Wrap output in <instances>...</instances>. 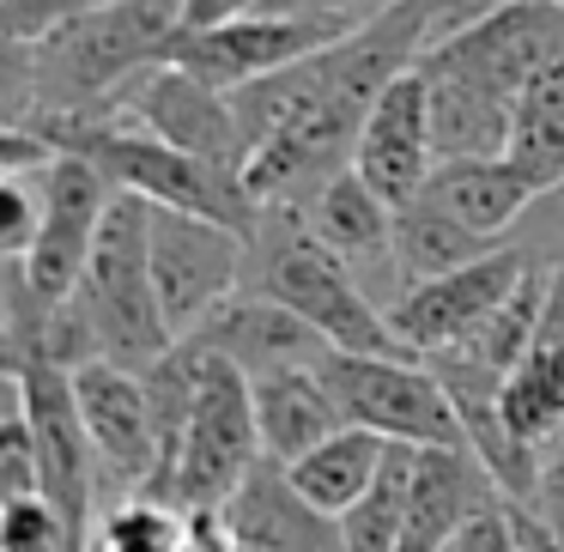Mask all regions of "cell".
I'll return each instance as SVG.
<instances>
[{"mask_svg": "<svg viewBox=\"0 0 564 552\" xmlns=\"http://www.w3.org/2000/svg\"><path fill=\"white\" fill-rule=\"evenodd\" d=\"M249 292H268L292 304L334 353H377V358H419L394 334L389 310L377 304L365 280L310 231L304 207L273 201L261 207V225L249 231Z\"/></svg>", "mask_w": 564, "mask_h": 552, "instance_id": "cell-2", "label": "cell"}, {"mask_svg": "<svg viewBox=\"0 0 564 552\" xmlns=\"http://www.w3.org/2000/svg\"><path fill=\"white\" fill-rule=\"evenodd\" d=\"M498 479L467 443H443V450H419L413 486H406V528L401 552H449L455 534L474 522L486 504H498Z\"/></svg>", "mask_w": 564, "mask_h": 552, "instance_id": "cell-15", "label": "cell"}, {"mask_svg": "<svg viewBox=\"0 0 564 552\" xmlns=\"http://www.w3.org/2000/svg\"><path fill=\"white\" fill-rule=\"evenodd\" d=\"M528 510H534L540 522H546V534L564 546V437L540 450V479H534V498H528Z\"/></svg>", "mask_w": 564, "mask_h": 552, "instance_id": "cell-30", "label": "cell"}, {"mask_svg": "<svg viewBox=\"0 0 564 552\" xmlns=\"http://www.w3.org/2000/svg\"><path fill=\"white\" fill-rule=\"evenodd\" d=\"M43 231V171H0V256L25 261Z\"/></svg>", "mask_w": 564, "mask_h": 552, "instance_id": "cell-26", "label": "cell"}, {"mask_svg": "<svg viewBox=\"0 0 564 552\" xmlns=\"http://www.w3.org/2000/svg\"><path fill=\"white\" fill-rule=\"evenodd\" d=\"M249 280V237L219 219L152 201V285L176 340L200 328Z\"/></svg>", "mask_w": 564, "mask_h": 552, "instance_id": "cell-8", "label": "cell"}, {"mask_svg": "<svg viewBox=\"0 0 564 552\" xmlns=\"http://www.w3.org/2000/svg\"><path fill=\"white\" fill-rule=\"evenodd\" d=\"M365 19H340V13H273V7H256V13H231L213 19V25H183L171 43V62L188 67L195 79L219 91H237L261 74H280V67L304 62V55L328 50V43L352 37Z\"/></svg>", "mask_w": 564, "mask_h": 552, "instance_id": "cell-7", "label": "cell"}, {"mask_svg": "<svg viewBox=\"0 0 564 552\" xmlns=\"http://www.w3.org/2000/svg\"><path fill=\"white\" fill-rule=\"evenodd\" d=\"M110 201H116V183L91 159H79V152H62L43 171V231L31 243V256L19 261L25 285L43 304H67L74 285L86 280V261L98 249Z\"/></svg>", "mask_w": 564, "mask_h": 552, "instance_id": "cell-10", "label": "cell"}, {"mask_svg": "<svg viewBox=\"0 0 564 552\" xmlns=\"http://www.w3.org/2000/svg\"><path fill=\"white\" fill-rule=\"evenodd\" d=\"M503 425L528 450H546V443L564 437V268L552 280L546 316H540L528 353L503 377Z\"/></svg>", "mask_w": 564, "mask_h": 552, "instance_id": "cell-19", "label": "cell"}, {"mask_svg": "<svg viewBox=\"0 0 564 552\" xmlns=\"http://www.w3.org/2000/svg\"><path fill=\"white\" fill-rule=\"evenodd\" d=\"M304 219L370 292H377L382 280H394V201H382L352 164H346L340 176H328V183L304 201Z\"/></svg>", "mask_w": 564, "mask_h": 552, "instance_id": "cell-17", "label": "cell"}, {"mask_svg": "<svg viewBox=\"0 0 564 552\" xmlns=\"http://www.w3.org/2000/svg\"><path fill=\"white\" fill-rule=\"evenodd\" d=\"M528 268H534V249L528 243H498L491 256L467 261V268H449V273H437V280L406 285L389 304V322L419 358H431V353H443V346H462L467 334L522 285Z\"/></svg>", "mask_w": 564, "mask_h": 552, "instance_id": "cell-11", "label": "cell"}, {"mask_svg": "<svg viewBox=\"0 0 564 552\" xmlns=\"http://www.w3.org/2000/svg\"><path fill=\"white\" fill-rule=\"evenodd\" d=\"M540 195H546V188H540L510 152H491V159H443L425 183V201H437L443 213H455L462 225L498 237V243L534 213Z\"/></svg>", "mask_w": 564, "mask_h": 552, "instance_id": "cell-20", "label": "cell"}, {"mask_svg": "<svg viewBox=\"0 0 564 552\" xmlns=\"http://www.w3.org/2000/svg\"><path fill=\"white\" fill-rule=\"evenodd\" d=\"M188 0H110L31 43H7V122L110 116L147 67L171 55Z\"/></svg>", "mask_w": 564, "mask_h": 552, "instance_id": "cell-1", "label": "cell"}, {"mask_svg": "<svg viewBox=\"0 0 564 552\" xmlns=\"http://www.w3.org/2000/svg\"><path fill=\"white\" fill-rule=\"evenodd\" d=\"M256 382V425H261V450L268 462L292 467L297 455H310L316 443H328L346 425L334 389L322 382L316 365H292V370H268Z\"/></svg>", "mask_w": 564, "mask_h": 552, "instance_id": "cell-21", "label": "cell"}, {"mask_svg": "<svg viewBox=\"0 0 564 552\" xmlns=\"http://www.w3.org/2000/svg\"><path fill=\"white\" fill-rule=\"evenodd\" d=\"M558 7H564V0H558Z\"/></svg>", "mask_w": 564, "mask_h": 552, "instance_id": "cell-35", "label": "cell"}, {"mask_svg": "<svg viewBox=\"0 0 564 552\" xmlns=\"http://www.w3.org/2000/svg\"><path fill=\"white\" fill-rule=\"evenodd\" d=\"M449 552H522V534H516V516H510V498L486 504L474 522L455 534Z\"/></svg>", "mask_w": 564, "mask_h": 552, "instance_id": "cell-29", "label": "cell"}, {"mask_svg": "<svg viewBox=\"0 0 564 552\" xmlns=\"http://www.w3.org/2000/svg\"><path fill=\"white\" fill-rule=\"evenodd\" d=\"M491 249H498V237L474 231V225H462L455 213H443L437 201L413 195L406 207H394V297H401L406 285H419V280H437V273H449V268H467V261L491 256Z\"/></svg>", "mask_w": 564, "mask_h": 552, "instance_id": "cell-24", "label": "cell"}, {"mask_svg": "<svg viewBox=\"0 0 564 552\" xmlns=\"http://www.w3.org/2000/svg\"><path fill=\"white\" fill-rule=\"evenodd\" d=\"M419 74L431 91V128H437V159H491L510 147L516 104H503L498 91L474 86V79L449 74V67L419 55Z\"/></svg>", "mask_w": 564, "mask_h": 552, "instance_id": "cell-22", "label": "cell"}, {"mask_svg": "<svg viewBox=\"0 0 564 552\" xmlns=\"http://www.w3.org/2000/svg\"><path fill=\"white\" fill-rule=\"evenodd\" d=\"M67 304L79 310L98 358H116L128 370L159 365L176 346L171 322H164L159 285H152V201L134 188H116L110 213H104L98 249L86 261V280L74 285Z\"/></svg>", "mask_w": 564, "mask_h": 552, "instance_id": "cell-4", "label": "cell"}, {"mask_svg": "<svg viewBox=\"0 0 564 552\" xmlns=\"http://www.w3.org/2000/svg\"><path fill=\"white\" fill-rule=\"evenodd\" d=\"M110 116H128V122L152 128L159 140H171V147L243 171V128H237L231 91L195 79L188 67H176L171 55H164L159 67H147V74L122 91V104H116Z\"/></svg>", "mask_w": 564, "mask_h": 552, "instance_id": "cell-12", "label": "cell"}, {"mask_svg": "<svg viewBox=\"0 0 564 552\" xmlns=\"http://www.w3.org/2000/svg\"><path fill=\"white\" fill-rule=\"evenodd\" d=\"M261 0H188V25H213V19H231V13H256Z\"/></svg>", "mask_w": 564, "mask_h": 552, "instance_id": "cell-34", "label": "cell"}, {"mask_svg": "<svg viewBox=\"0 0 564 552\" xmlns=\"http://www.w3.org/2000/svg\"><path fill=\"white\" fill-rule=\"evenodd\" d=\"M510 152L540 188L564 183V50L528 79V91L516 98V122H510Z\"/></svg>", "mask_w": 564, "mask_h": 552, "instance_id": "cell-25", "label": "cell"}, {"mask_svg": "<svg viewBox=\"0 0 564 552\" xmlns=\"http://www.w3.org/2000/svg\"><path fill=\"white\" fill-rule=\"evenodd\" d=\"M31 128H43L55 152L91 159L116 188H134V195L164 201V207L219 219L243 237L261 225V201L237 164H213L200 152H183L171 140H159L152 128L128 122V116H43Z\"/></svg>", "mask_w": 564, "mask_h": 552, "instance_id": "cell-3", "label": "cell"}, {"mask_svg": "<svg viewBox=\"0 0 564 552\" xmlns=\"http://www.w3.org/2000/svg\"><path fill=\"white\" fill-rule=\"evenodd\" d=\"M188 340L225 353L237 370H249V377L292 370V365H322V358L334 353L292 304H280V297H268V292H249V285L237 297H225Z\"/></svg>", "mask_w": 564, "mask_h": 552, "instance_id": "cell-16", "label": "cell"}, {"mask_svg": "<svg viewBox=\"0 0 564 552\" xmlns=\"http://www.w3.org/2000/svg\"><path fill=\"white\" fill-rule=\"evenodd\" d=\"M31 491H43L37 431H31L19 394L7 389V425H0V498H31Z\"/></svg>", "mask_w": 564, "mask_h": 552, "instance_id": "cell-27", "label": "cell"}, {"mask_svg": "<svg viewBox=\"0 0 564 552\" xmlns=\"http://www.w3.org/2000/svg\"><path fill=\"white\" fill-rule=\"evenodd\" d=\"M322 382L334 389L346 425L382 431L389 443H413V450H443V443H467L462 413H455L443 377L425 358H377V353H328L322 358Z\"/></svg>", "mask_w": 564, "mask_h": 552, "instance_id": "cell-6", "label": "cell"}, {"mask_svg": "<svg viewBox=\"0 0 564 552\" xmlns=\"http://www.w3.org/2000/svg\"><path fill=\"white\" fill-rule=\"evenodd\" d=\"M261 7H273V13H340V19H370V13H382L389 0H261Z\"/></svg>", "mask_w": 564, "mask_h": 552, "instance_id": "cell-32", "label": "cell"}, {"mask_svg": "<svg viewBox=\"0 0 564 552\" xmlns=\"http://www.w3.org/2000/svg\"><path fill=\"white\" fill-rule=\"evenodd\" d=\"M91 7H110V0H0V31H7V43H31Z\"/></svg>", "mask_w": 564, "mask_h": 552, "instance_id": "cell-28", "label": "cell"}, {"mask_svg": "<svg viewBox=\"0 0 564 552\" xmlns=\"http://www.w3.org/2000/svg\"><path fill=\"white\" fill-rule=\"evenodd\" d=\"M510 516H516V534H522V552H564L558 540L546 534V522H540V516L528 510V504H516V498H510Z\"/></svg>", "mask_w": 564, "mask_h": 552, "instance_id": "cell-33", "label": "cell"}, {"mask_svg": "<svg viewBox=\"0 0 564 552\" xmlns=\"http://www.w3.org/2000/svg\"><path fill=\"white\" fill-rule=\"evenodd\" d=\"M74 394H79L91 443H98L104 479H110L122 498L152 491V474H159V431H152L147 377L116 365V358H91V365L74 370Z\"/></svg>", "mask_w": 564, "mask_h": 552, "instance_id": "cell-13", "label": "cell"}, {"mask_svg": "<svg viewBox=\"0 0 564 552\" xmlns=\"http://www.w3.org/2000/svg\"><path fill=\"white\" fill-rule=\"evenodd\" d=\"M382 462H389V437H382V431L340 425L328 443H316L310 455H297L285 474H292L297 498L316 504L322 516H334V522H340L352 504H365V491L377 486Z\"/></svg>", "mask_w": 564, "mask_h": 552, "instance_id": "cell-23", "label": "cell"}, {"mask_svg": "<svg viewBox=\"0 0 564 552\" xmlns=\"http://www.w3.org/2000/svg\"><path fill=\"white\" fill-rule=\"evenodd\" d=\"M437 128H431V91L425 74L406 67L377 104H370L365 128H358V152H352V171L377 188L382 201L406 207L413 195H425L431 171H437Z\"/></svg>", "mask_w": 564, "mask_h": 552, "instance_id": "cell-14", "label": "cell"}, {"mask_svg": "<svg viewBox=\"0 0 564 552\" xmlns=\"http://www.w3.org/2000/svg\"><path fill=\"white\" fill-rule=\"evenodd\" d=\"M225 522H231L243 552H346L340 522L297 498L292 474L280 462H261L243 479V491L225 504Z\"/></svg>", "mask_w": 564, "mask_h": 552, "instance_id": "cell-18", "label": "cell"}, {"mask_svg": "<svg viewBox=\"0 0 564 552\" xmlns=\"http://www.w3.org/2000/svg\"><path fill=\"white\" fill-rule=\"evenodd\" d=\"M176 552H243L231 534V522H225V510H188L183 522V546Z\"/></svg>", "mask_w": 564, "mask_h": 552, "instance_id": "cell-31", "label": "cell"}, {"mask_svg": "<svg viewBox=\"0 0 564 552\" xmlns=\"http://www.w3.org/2000/svg\"><path fill=\"white\" fill-rule=\"evenodd\" d=\"M261 462H268V450H261V425H256V382H249V370H237L225 353L207 346L195 413H188L183 450H176L159 498L176 504L183 516L225 510Z\"/></svg>", "mask_w": 564, "mask_h": 552, "instance_id": "cell-5", "label": "cell"}, {"mask_svg": "<svg viewBox=\"0 0 564 552\" xmlns=\"http://www.w3.org/2000/svg\"><path fill=\"white\" fill-rule=\"evenodd\" d=\"M558 50H564V7L558 0H491L479 19H467L462 31L431 43L425 62L449 67V74L498 91L503 104H516L528 91V79Z\"/></svg>", "mask_w": 564, "mask_h": 552, "instance_id": "cell-9", "label": "cell"}]
</instances>
